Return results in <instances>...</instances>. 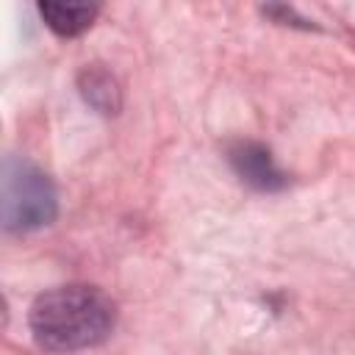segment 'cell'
Segmentation results:
<instances>
[{"mask_svg":"<svg viewBox=\"0 0 355 355\" xmlns=\"http://www.w3.org/2000/svg\"><path fill=\"white\" fill-rule=\"evenodd\" d=\"M28 324L42 349L80 352L111 336L116 324V305L97 286L69 283L42 291L31 302Z\"/></svg>","mask_w":355,"mask_h":355,"instance_id":"cell-1","label":"cell"},{"mask_svg":"<svg viewBox=\"0 0 355 355\" xmlns=\"http://www.w3.org/2000/svg\"><path fill=\"white\" fill-rule=\"evenodd\" d=\"M58 216V191L47 172L22 158L3 161L0 219L8 233H33Z\"/></svg>","mask_w":355,"mask_h":355,"instance_id":"cell-2","label":"cell"},{"mask_svg":"<svg viewBox=\"0 0 355 355\" xmlns=\"http://www.w3.org/2000/svg\"><path fill=\"white\" fill-rule=\"evenodd\" d=\"M233 172L258 191H277L286 186V172L275 164L272 153L258 141H233L227 150Z\"/></svg>","mask_w":355,"mask_h":355,"instance_id":"cell-3","label":"cell"},{"mask_svg":"<svg viewBox=\"0 0 355 355\" xmlns=\"http://www.w3.org/2000/svg\"><path fill=\"white\" fill-rule=\"evenodd\" d=\"M78 92L83 97V103L103 114V116H116L122 108V89L119 80L111 69H105L103 64H86L78 72Z\"/></svg>","mask_w":355,"mask_h":355,"instance_id":"cell-4","label":"cell"},{"mask_svg":"<svg viewBox=\"0 0 355 355\" xmlns=\"http://www.w3.org/2000/svg\"><path fill=\"white\" fill-rule=\"evenodd\" d=\"M97 14L100 6L94 3H39V17L61 39H72L89 31Z\"/></svg>","mask_w":355,"mask_h":355,"instance_id":"cell-5","label":"cell"}]
</instances>
